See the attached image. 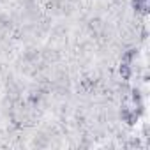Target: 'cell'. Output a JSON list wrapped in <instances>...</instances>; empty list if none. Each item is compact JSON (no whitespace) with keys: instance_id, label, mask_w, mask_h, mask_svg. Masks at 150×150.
I'll return each mask as SVG.
<instances>
[{"instance_id":"cell-3","label":"cell","mask_w":150,"mask_h":150,"mask_svg":"<svg viewBox=\"0 0 150 150\" xmlns=\"http://www.w3.org/2000/svg\"><path fill=\"white\" fill-rule=\"evenodd\" d=\"M131 94H132V96H131V99H132V103H136V104H139V101H141V94H139V90H136V88H134V90H132Z\"/></svg>"},{"instance_id":"cell-1","label":"cell","mask_w":150,"mask_h":150,"mask_svg":"<svg viewBox=\"0 0 150 150\" xmlns=\"http://www.w3.org/2000/svg\"><path fill=\"white\" fill-rule=\"evenodd\" d=\"M118 72H120L122 80H129V78H131V74H132V71H131V65H129L127 62H124V64L118 67Z\"/></svg>"},{"instance_id":"cell-2","label":"cell","mask_w":150,"mask_h":150,"mask_svg":"<svg viewBox=\"0 0 150 150\" xmlns=\"http://www.w3.org/2000/svg\"><path fill=\"white\" fill-rule=\"evenodd\" d=\"M134 55H136V50H129L127 53H124L122 60H124V62H131V60L134 58Z\"/></svg>"}]
</instances>
